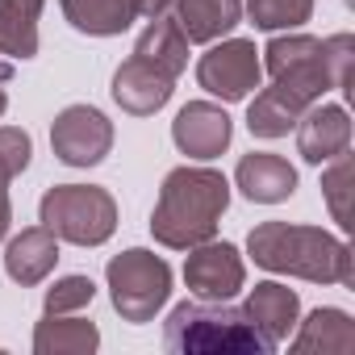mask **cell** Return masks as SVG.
<instances>
[{
  "mask_svg": "<svg viewBox=\"0 0 355 355\" xmlns=\"http://www.w3.org/2000/svg\"><path fill=\"white\" fill-rule=\"evenodd\" d=\"M226 209H230V180L218 167H193V163L171 167L150 209V234L159 247L189 251L218 234Z\"/></svg>",
  "mask_w": 355,
  "mask_h": 355,
  "instance_id": "1",
  "label": "cell"
},
{
  "mask_svg": "<svg viewBox=\"0 0 355 355\" xmlns=\"http://www.w3.org/2000/svg\"><path fill=\"white\" fill-rule=\"evenodd\" d=\"M247 255L276 276H297L309 284H351V247L322 230V226H301V222H259L247 234Z\"/></svg>",
  "mask_w": 355,
  "mask_h": 355,
  "instance_id": "2",
  "label": "cell"
},
{
  "mask_svg": "<svg viewBox=\"0 0 355 355\" xmlns=\"http://www.w3.org/2000/svg\"><path fill=\"white\" fill-rule=\"evenodd\" d=\"M171 355H272L276 343L230 301H180L163 322Z\"/></svg>",
  "mask_w": 355,
  "mask_h": 355,
  "instance_id": "3",
  "label": "cell"
},
{
  "mask_svg": "<svg viewBox=\"0 0 355 355\" xmlns=\"http://www.w3.org/2000/svg\"><path fill=\"white\" fill-rule=\"evenodd\" d=\"M38 222L76 247H101L117 230V201L101 184H55L38 201Z\"/></svg>",
  "mask_w": 355,
  "mask_h": 355,
  "instance_id": "4",
  "label": "cell"
},
{
  "mask_svg": "<svg viewBox=\"0 0 355 355\" xmlns=\"http://www.w3.org/2000/svg\"><path fill=\"white\" fill-rule=\"evenodd\" d=\"M105 284H109V301L121 313V322L142 326L167 305V297H171V268H167L163 255H155L146 247H130V251L109 259Z\"/></svg>",
  "mask_w": 355,
  "mask_h": 355,
  "instance_id": "5",
  "label": "cell"
},
{
  "mask_svg": "<svg viewBox=\"0 0 355 355\" xmlns=\"http://www.w3.org/2000/svg\"><path fill=\"white\" fill-rule=\"evenodd\" d=\"M259 63L272 76V84L284 88L288 96H297L301 105H313L330 92V76L322 63V38L284 30L259 51Z\"/></svg>",
  "mask_w": 355,
  "mask_h": 355,
  "instance_id": "6",
  "label": "cell"
},
{
  "mask_svg": "<svg viewBox=\"0 0 355 355\" xmlns=\"http://www.w3.org/2000/svg\"><path fill=\"white\" fill-rule=\"evenodd\" d=\"M197 84L218 96L222 105L247 101L259 84H263V63L251 38H218L209 42V51L197 63Z\"/></svg>",
  "mask_w": 355,
  "mask_h": 355,
  "instance_id": "7",
  "label": "cell"
},
{
  "mask_svg": "<svg viewBox=\"0 0 355 355\" xmlns=\"http://www.w3.org/2000/svg\"><path fill=\"white\" fill-rule=\"evenodd\" d=\"M51 150L67 167H96L113 150V121L96 105H67L51 121Z\"/></svg>",
  "mask_w": 355,
  "mask_h": 355,
  "instance_id": "8",
  "label": "cell"
},
{
  "mask_svg": "<svg viewBox=\"0 0 355 355\" xmlns=\"http://www.w3.org/2000/svg\"><path fill=\"white\" fill-rule=\"evenodd\" d=\"M184 284H189L201 301H230V297L247 284L243 251H239L234 243H218V239H205V243L189 247Z\"/></svg>",
  "mask_w": 355,
  "mask_h": 355,
  "instance_id": "9",
  "label": "cell"
},
{
  "mask_svg": "<svg viewBox=\"0 0 355 355\" xmlns=\"http://www.w3.org/2000/svg\"><path fill=\"white\" fill-rule=\"evenodd\" d=\"M230 138H234V121L214 101H189L171 121V142L180 146V155L201 159V163L218 159L230 146Z\"/></svg>",
  "mask_w": 355,
  "mask_h": 355,
  "instance_id": "10",
  "label": "cell"
},
{
  "mask_svg": "<svg viewBox=\"0 0 355 355\" xmlns=\"http://www.w3.org/2000/svg\"><path fill=\"white\" fill-rule=\"evenodd\" d=\"M171 92H175V80H171L167 71H159L155 63L138 59V55H130V59L113 71V101H117L125 113H134V117L159 113V109L171 101Z\"/></svg>",
  "mask_w": 355,
  "mask_h": 355,
  "instance_id": "11",
  "label": "cell"
},
{
  "mask_svg": "<svg viewBox=\"0 0 355 355\" xmlns=\"http://www.w3.org/2000/svg\"><path fill=\"white\" fill-rule=\"evenodd\" d=\"M234 184L247 201L255 205H280L297 193V167L284 159V155H272V150H251L239 159L234 167Z\"/></svg>",
  "mask_w": 355,
  "mask_h": 355,
  "instance_id": "12",
  "label": "cell"
},
{
  "mask_svg": "<svg viewBox=\"0 0 355 355\" xmlns=\"http://www.w3.org/2000/svg\"><path fill=\"white\" fill-rule=\"evenodd\" d=\"M297 150L305 163H330L334 155L351 150V117L343 105H309L297 121Z\"/></svg>",
  "mask_w": 355,
  "mask_h": 355,
  "instance_id": "13",
  "label": "cell"
},
{
  "mask_svg": "<svg viewBox=\"0 0 355 355\" xmlns=\"http://www.w3.org/2000/svg\"><path fill=\"white\" fill-rule=\"evenodd\" d=\"M55 263H59V239H55L46 226H30V230L13 234L9 247H5V272H9V280H17L21 288L42 284V280L55 272Z\"/></svg>",
  "mask_w": 355,
  "mask_h": 355,
  "instance_id": "14",
  "label": "cell"
},
{
  "mask_svg": "<svg viewBox=\"0 0 355 355\" xmlns=\"http://www.w3.org/2000/svg\"><path fill=\"white\" fill-rule=\"evenodd\" d=\"M247 318L280 347L288 334H293V326L301 322V297L288 288V284H280V280H259L251 293H247Z\"/></svg>",
  "mask_w": 355,
  "mask_h": 355,
  "instance_id": "15",
  "label": "cell"
},
{
  "mask_svg": "<svg viewBox=\"0 0 355 355\" xmlns=\"http://www.w3.org/2000/svg\"><path fill=\"white\" fill-rule=\"evenodd\" d=\"M171 17L189 42H218L243 21V0H171Z\"/></svg>",
  "mask_w": 355,
  "mask_h": 355,
  "instance_id": "16",
  "label": "cell"
},
{
  "mask_svg": "<svg viewBox=\"0 0 355 355\" xmlns=\"http://www.w3.org/2000/svg\"><path fill=\"white\" fill-rule=\"evenodd\" d=\"M59 9L71 30L88 38H113L142 17V0H59Z\"/></svg>",
  "mask_w": 355,
  "mask_h": 355,
  "instance_id": "17",
  "label": "cell"
},
{
  "mask_svg": "<svg viewBox=\"0 0 355 355\" xmlns=\"http://www.w3.org/2000/svg\"><path fill=\"white\" fill-rule=\"evenodd\" d=\"M293 351H322V355H347L355 351V322L347 309L322 305L305 322L293 326Z\"/></svg>",
  "mask_w": 355,
  "mask_h": 355,
  "instance_id": "18",
  "label": "cell"
},
{
  "mask_svg": "<svg viewBox=\"0 0 355 355\" xmlns=\"http://www.w3.org/2000/svg\"><path fill=\"white\" fill-rule=\"evenodd\" d=\"M134 55L146 59V63H155V67L167 71L171 80H180L184 67H189V38H184L180 26H175L171 13H163V17H150V21H146V30H142L138 42H134Z\"/></svg>",
  "mask_w": 355,
  "mask_h": 355,
  "instance_id": "19",
  "label": "cell"
},
{
  "mask_svg": "<svg viewBox=\"0 0 355 355\" xmlns=\"http://www.w3.org/2000/svg\"><path fill=\"white\" fill-rule=\"evenodd\" d=\"M101 347L96 322H84L76 313H46L34 326V351L38 355H92Z\"/></svg>",
  "mask_w": 355,
  "mask_h": 355,
  "instance_id": "20",
  "label": "cell"
},
{
  "mask_svg": "<svg viewBox=\"0 0 355 355\" xmlns=\"http://www.w3.org/2000/svg\"><path fill=\"white\" fill-rule=\"evenodd\" d=\"M46 0H0V55L5 59H34L38 55V21Z\"/></svg>",
  "mask_w": 355,
  "mask_h": 355,
  "instance_id": "21",
  "label": "cell"
},
{
  "mask_svg": "<svg viewBox=\"0 0 355 355\" xmlns=\"http://www.w3.org/2000/svg\"><path fill=\"white\" fill-rule=\"evenodd\" d=\"M305 109H309V105H301V101L288 96L284 88L268 84V88H259L255 101L247 105V130H251L255 138H284L288 130H297V121H301Z\"/></svg>",
  "mask_w": 355,
  "mask_h": 355,
  "instance_id": "22",
  "label": "cell"
},
{
  "mask_svg": "<svg viewBox=\"0 0 355 355\" xmlns=\"http://www.w3.org/2000/svg\"><path fill=\"white\" fill-rule=\"evenodd\" d=\"M243 13L251 17L255 30L284 34V30H301L313 17V0H243Z\"/></svg>",
  "mask_w": 355,
  "mask_h": 355,
  "instance_id": "23",
  "label": "cell"
},
{
  "mask_svg": "<svg viewBox=\"0 0 355 355\" xmlns=\"http://www.w3.org/2000/svg\"><path fill=\"white\" fill-rule=\"evenodd\" d=\"M322 197L330 205V218L347 230L351 226V155H334L322 171Z\"/></svg>",
  "mask_w": 355,
  "mask_h": 355,
  "instance_id": "24",
  "label": "cell"
},
{
  "mask_svg": "<svg viewBox=\"0 0 355 355\" xmlns=\"http://www.w3.org/2000/svg\"><path fill=\"white\" fill-rule=\"evenodd\" d=\"M92 297H96V284H92L88 276H59V280L46 288L42 309H46V313H80V309L92 305Z\"/></svg>",
  "mask_w": 355,
  "mask_h": 355,
  "instance_id": "25",
  "label": "cell"
},
{
  "mask_svg": "<svg viewBox=\"0 0 355 355\" xmlns=\"http://www.w3.org/2000/svg\"><path fill=\"white\" fill-rule=\"evenodd\" d=\"M34 138L17 125H0V184H13L17 175L30 167Z\"/></svg>",
  "mask_w": 355,
  "mask_h": 355,
  "instance_id": "26",
  "label": "cell"
},
{
  "mask_svg": "<svg viewBox=\"0 0 355 355\" xmlns=\"http://www.w3.org/2000/svg\"><path fill=\"white\" fill-rule=\"evenodd\" d=\"M322 63L330 76L334 92H351V63H355V38L351 34H330L322 38Z\"/></svg>",
  "mask_w": 355,
  "mask_h": 355,
  "instance_id": "27",
  "label": "cell"
},
{
  "mask_svg": "<svg viewBox=\"0 0 355 355\" xmlns=\"http://www.w3.org/2000/svg\"><path fill=\"white\" fill-rule=\"evenodd\" d=\"M13 226V201H9V184H0V239Z\"/></svg>",
  "mask_w": 355,
  "mask_h": 355,
  "instance_id": "28",
  "label": "cell"
},
{
  "mask_svg": "<svg viewBox=\"0 0 355 355\" xmlns=\"http://www.w3.org/2000/svg\"><path fill=\"white\" fill-rule=\"evenodd\" d=\"M9 80H13V59H0V113H5V105H9Z\"/></svg>",
  "mask_w": 355,
  "mask_h": 355,
  "instance_id": "29",
  "label": "cell"
},
{
  "mask_svg": "<svg viewBox=\"0 0 355 355\" xmlns=\"http://www.w3.org/2000/svg\"><path fill=\"white\" fill-rule=\"evenodd\" d=\"M163 13H171V0H142V17L150 21V17H163Z\"/></svg>",
  "mask_w": 355,
  "mask_h": 355,
  "instance_id": "30",
  "label": "cell"
}]
</instances>
